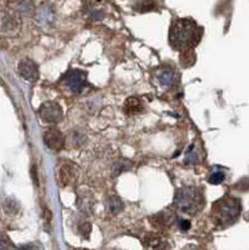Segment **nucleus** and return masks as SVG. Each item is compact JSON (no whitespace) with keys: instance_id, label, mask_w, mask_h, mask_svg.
Listing matches in <instances>:
<instances>
[{"instance_id":"nucleus-23","label":"nucleus","mask_w":249,"mask_h":250,"mask_svg":"<svg viewBox=\"0 0 249 250\" xmlns=\"http://www.w3.org/2000/svg\"><path fill=\"white\" fill-rule=\"evenodd\" d=\"M17 250H42V249H40V248L35 244H28V245H24V247L19 248V249H17Z\"/></svg>"},{"instance_id":"nucleus-6","label":"nucleus","mask_w":249,"mask_h":250,"mask_svg":"<svg viewBox=\"0 0 249 250\" xmlns=\"http://www.w3.org/2000/svg\"><path fill=\"white\" fill-rule=\"evenodd\" d=\"M43 138H44V143H45L46 146L54 151L62 150L64 148V144H66L63 134L55 128H49L48 130H45Z\"/></svg>"},{"instance_id":"nucleus-22","label":"nucleus","mask_w":249,"mask_h":250,"mask_svg":"<svg viewBox=\"0 0 249 250\" xmlns=\"http://www.w3.org/2000/svg\"><path fill=\"white\" fill-rule=\"evenodd\" d=\"M178 224H179V228H181L183 231H187V230H189V229H190V222H189V220H187V219L179 218L178 219Z\"/></svg>"},{"instance_id":"nucleus-17","label":"nucleus","mask_w":249,"mask_h":250,"mask_svg":"<svg viewBox=\"0 0 249 250\" xmlns=\"http://www.w3.org/2000/svg\"><path fill=\"white\" fill-rule=\"evenodd\" d=\"M0 250H17L9 236L0 234Z\"/></svg>"},{"instance_id":"nucleus-24","label":"nucleus","mask_w":249,"mask_h":250,"mask_svg":"<svg viewBox=\"0 0 249 250\" xmlns=\"http://www.w3.org/2000/svg\"><path fill=\"white\" fill-rule=\"evenodd\" d=\"M78 250H85V249H78Z\"/></svg>"},{"instance_id":"nucleus-14","label":"nucleus","mask_w":249,"mask_h":250,"mask_svg":"<svg viewBox=\"0 0 249 250\" xmlns=\"http://www.w3.org/2000/svg\"><path fill=\"white\" fill-rule=\"evenodd\" d=\"M123 208H124V204L118 196H113L108 200V209L112 214H119L123 210Z\"/></svg>"},{"instance_id":"nucleus-15","label":"nucleus","mask_w":249,"mask_h":250,"mask_svg":"<svg viewBox=\"0 0 249 250\" xmlns=\"http://www.w3.org/2000/svg\"><path fill=\"white\" fill-rule=\"evenodd\" d=\"M133 167V163L128 159H119L116 160V163L114 164V175H119L122 174L123 171H127Z\"/></svg>"},{"instance_id":"nucleus-13","label":"nucleus","mask_w":249,"mask_h":250,"mask_svg":"<svg viewBox=\"0 0 249 250\" xmlns=\"http://www.w3.org/2000/svg\"><path fill=\"white\" fill-rule=\"evenodd\" d=\"M158 80L163 86H172L174 82H176V77H174V73L172 70L165 69V70L159 73Z\"/></svg>"},{"instance_id":"nucleus-5","label":"nucleus","mask_w":249,"mask_h":250,"mask_svg":"<svg viewBox=\"0 0 249 250\" xmlns=\"http://www.w3.org/2000/svg\"><path fill=\"white\" fill-rule=\"evenodd\" d=\"M66 84L73 93H80L87 84V73L82 70H70L67 74Z\"/></svg>"},{"instance_id":"nucleus-2","label":"nucleus","mask_w":249,"mask_h":250,"mask_svg":"<svg viewBox=\"0 0 249 250\" xmlns=\"http://www.w3.org/2000/svg\"><path fill=\"white\" fill-rule=\"evenodd\" d=\"M241 211V202L237 198L226 196L213 204L212 218L217 227L226 228L235 223Z\"/></svg>"},{"instance_id":"nucleus-20","label":"nucleus","mask_w":249,"mask_h":250,"mask_svg":"<svg viewBox=\"0 0 249 250\" xmlns=\"http://www.w3.org/2000/svg\"><path fill=\"white\" fill-rule=\"evenodd\" d=\"M153 8L154 3H152V1H148V3L140 1V3H138L136 5V10H138V12H149V10H152Z\"/></svg>"},{"instance_id":"nucleus-1","label":"nucleus","mask_w":249,"mask_h":250,"mask_svg":"<svg viewBox=\"0 0 249 250\" xmlns=\"http://www.w3.org/2000/svg\"><path fill=\"white\" fill-rule=\"evenodd\" d=\"M202 28L196 21L190 19L176 20L170 26L169 42L170 45L178 50H188L199 43L202 37Z\"/></svg>"},{"instance_id":"nucleus-8","label":"nucleus","mask_w":249,"mask_h":250,"mask_svg":"<svg viewBox=\"0 0 249 250\" xmlns=\"http://www.w3.org/2000/svg\"><path fill=\"white\" fill-rule=\"evenodd\" d=\"M78 178V168L73 163H64L62 165L59 171V179L62 185L64 187H69L73 185L74 183L77 182Z\"/></svg>"},{"instance_id":"nucleus-11","label":"nucleus","mask_w":249,"mask_h":250,"mask_svg":"<svg viewBox=\"0 0 249 250\" xmlns=\"http://www.w3.org/2000/svg\"><path fill=\"white\" fill-rule=\"evenodd\" d=\"M173 220V214L170 211H161V213L157 214V215L152 216L150 219V222L154 227L157 228H165V227H169L170 223Z\"/></svg>"},{"instance_id":"nucleus-9","label":"nucleus","mask_w":249,"mask_h":250,"mask_svg":"<svg viewBox=\"0 0 249 250\" xmlns=\"http://www.w3.org/2000/svg\"><path fill=\"white\" fill-rule=\"evenodd\" d=\"M143 244H144V247L149 248V249L152 250H164L165 248L168 247L167 242H165L164 239L161 238L160 235H158V234H147V235L144 236V239H143Z\"/></svg>"},{"instance_id":"nucleus-12","label":"nucleus","mask_w":249,"mask_h":250,"mask_svg":"<svg viewBox=\"0 0 249 250\" xmlns=\"http://www.w3.org/2000/svg\"><path fill=\"white\" fill-rule=\"evenodd\" d=\"M197 57L196 53L193 49H188V50H183L181 54V64L184 68H189L196 62Z\"/></svg>"},{"instance_id":"nucleus-19","label":"nucleus","mask_w":249,"mask_h":250,"mask_svg":"<svg viewBox=\"0 0 249 250\" xmlns=\"http://www.w3.org/2000/svg\"><path fill=\"white\" fill-rule=\"evenodd\" d=\"M78 229H79V233L82 234L83 238H85V239L89 238V235H91V223L82 222L79 224V227H78Z\"/></svg>"},{"instance_id":"nucleus-3","label":"nucleus","mask_w":249,"mask_h":250,"mask_svg":"<svg viewBox=\"0 0 249 250\" xmlns=\"http://www.w3.org/2000/svg\"><path fill=\"white\" fill-rule=\"evenodd\" d=\"M174 203L183 213L196 214L203 207V193L199 188H181L177 190Z\"/></svg>"},{"instance_id":"nucleus-16","label":"nucleus","mask_w":249,"mask_h":250,"mask_svg":"<svg viewBox=\"0 0 249 250\" xmlns=\"http://www.w3.org/2000/svg\"><path fill=\"white\" fill-rule=\"evenodd\" d=\"M199 162V156L197 154L196 145H190L189 149L187 151V155H185V163L187 164H197Z\"/></svg>"},{"instance_id":"nucleus-21","label":"nucleus","mask_w":249,"mask_h":250,"mask_svg":"<svg viewBox=\"0 0 249 250\" xmlns=\"http://www.w3.org/2000/svg\"><path fill=\"white\" fill-rule=\"evenodd\" d=\"M5 209L8 211H10V213H15V211L18 210V204L15 200L13 199H8L5 203Z\"/></svg>"},{"instance_id":"nucleus-18","label":"nucleus","mask_w":249,"mask_h":250,"mask_svg":"<svg viewBox=\"0 0 249 250\" xmlns=\"http://www.w3.org/2000/svg\"><path fill=\"white\" fill-rule=\"evenodd\" d=\"M224 178H226V173H224L223 170H217L209 176L208 182H209L210 184L217 185V184H221V183H223Z\"/></svg>"},{"instance_id":"nucleus-4","label":"nucleus","mask_w":249,"mask_h":250,"mask_svg":"<svg viewBox=\"0 0 249 250\" xmlns=\"http://www.w3.org/2000/svg\"><path fill=\"white\" fill-rule=\"evenodd\" d=\"M40 118L46 123H57L63 118V109L57 102H45L39 109Z\"/></svg>"},{"instance_id":"nucleus-7","label":"nucleus","mask_w":249,"mask_h":250,"mask_svg":"<svg viewBox=\"0 0 249 250\" xmlns=\"http://www.w3.org/2000/svg\"><path fill=\"white\" fill-rule=\"evenodd\" d=\"M18 70L19 74L24 78L25 80L30 83L37 82L39 78V71H38V65L33 60L30 59H23L18 65Z\"/></svg>"},{"instance_id":"nucleus-10","label":"nucleus","mask_w":249,"mask_h":250,"mask_svg":"<svg viewBox=\"0 0 249 250\" xmlns=\"http://www.w3.org/2000/svg\"><path fill=\"white\" fill-rule=\"evenodd\" d=\"M143 110H144V105H143V102L139 98L132 97L125 102L124 113L128 114V115H136V114L142 113Z\"/></svg>"}]
</instances>
